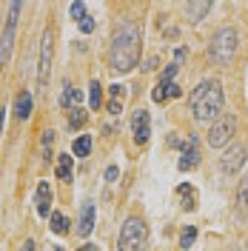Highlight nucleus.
<instances>
[{
	"instance_id": "nucleus-1",
	"label": "nucleus",
	"mask_w": 248,
	"mask_h": 251,
	"mask_svg": "<svg viewBox=\"0 0 248 251\" xmlns=\"http://www.w3.org/2000/svg\"><path fill=\"white\" fill-rule=\"evenodd\" d=\"M140 60V26L134 20H120L109 49V66L114 75H128Z\"/></svg>"
},
{
	"instance_id": "nucleus-2",
	"label": "nucleus",
	"mask_w": 248,
	"mask_h": 251,
	"mask_svg": "<svg viewBox=\"0 0 248 251\" xmlns=\"http://www.w3.org/2000/svg\"><path fill=\"white\" fill-rule=\"evenodd\" d=\"M188 106H191V114L197 123H214L225 106V94H223L220 80H200L188 97Z\"/></svg>"
},
{
	"instance_id": "nucleus-3",
	"label": "nucleus",
	"mask_w": 248,
	"mask_h": 251,
	"mask_svg": "<svg viewBox=\"0 0 248 251\" xmlns=\"http://www.w3.org/2000/svg\"><path fill=\"white\" fill-rule=\"evenodd\" d=\"M149 249V228L146 220L131 214L125 217V223L120 226V237H117V251H146Z\"/></svg>"
},
{
	"instance_id": "nucleus-4",
	"label": "nucleus",
	"mask_w": 248,
	"mask_h": 251,
	"mask_svg": "<svg viewBox=\"0 0 248 251\" xmlns=\"http://www.w3.org/2000/svg\"><path fill=\"white\" fill-rule=\"evenodd\" d=\"M237 49H240V34H237V29L234 26H223L211 37L208 54H211V60L217 63V66H228L234 60V54H237Z\"/></svg>"
},
{
	"instance_id": "nucleus-5",
	"label": "nucleus",
	"mask_w": 248,
	"mask_h": 251,
	"mask_svg": "<svg viewBox=\"0 0 248 251\" xmlns=\"http://www.w3.org/2000/svg\"><path fill=\"white\" fill-rule=\"evenodd\" d=\"M23 12V3L15 0L9 3V15H6V26H3V37H0V66L12 60V46H15V31H17V17Z\"/></svg>"
},
{
	"instance_id": "nucleus-6",
	"label": "nucleus",
	"mask_w": 248,
	"mask_h": 251,
	"mask_svg": "<svg viewBox=\"0 0 248 251\" xmlns=\"http://www.w3.org/2000/svg\"><path fill=\"white\" fill-rule=\"evenodd\" d=\"M51 57H54V31L46 29L40 37V60H37V89L46 92L49 75H51Z\"/></svg>"
},
{
	"instance_id": "nucleus-7",
	"label": "nucleus",
	"mask_w": 248,
	"mask_h": 251,
	"mask_svg": "<svg viewBox=\"0 0 248 251\" xmlns=\"http://www.w3.org/2000/svg\"><path fill=\"white\" fill-rule=\"evenodd\" d=\"M234 131H237V117L234 114H220L217 120L211 123V128H208V146H214V149L228 146Z\"/></svg>"
},
{
	"instance_id": "nucleus-8",
	"label": "nucleus",
	"mask_w": 248,
	"mask_h": 251,
	"mask_svg": "<svg viewBox=\"0 0 248 251\" xmlns=\"http://www.w3.org/2000/svg\"><path fill=\"white\" fill-rule=\"evenodd\" d=\"M246 157H248L246 146H243V143H234V146H228V149H225V154L220 157V169H223L225 174L240 172V169L246 166Z\"/></svg>"
},
{
	"instance_id": "nucleus-9",
	"label": "nucleus",
	"mask_w": 248,
	"mask_h": 251,
	"mask_svg": "<svg viewBox=\"0 0 248 251\" xmlns=\"http://www.w3.org/2000/svg\"><path fill=\"white\" fill-rule=\"evenodd\" d=\"M131 134H134V143L137 146L149 143V137H151V117H149L146 109H137L131 114Z\"/></svg>"
},
{
	"instance_id": "nucleus-10",
	"label": "nucleus",
	"mask_w": 248,
	"mask_h": 251,
	"mask_svg": "<svg viewBox=\"0 0 248 251\" xmlns=\"http://www.w3.org/2000/svg\"><path fill=\"white\" fill-rule=\"evenodd\" d=\"M197 163H200V137L191 134L186 140V146H183V154H180L177 169L180 172H191V169H197Z\"/></svg>"
},
{
	"instance_id": "nucleus-11",
	"label": "nucleus",
	"mask_w": 248,
	"mask_h": 251,
	"mask_svg": "<svg viewBox=\"0 0 248 251\" xmlns=\"http://www.w3.org/2000/svg\"><path fill=\"white\" fill-rule=\"evenodd\" d=\"M177 69H180V66L171 63L169 69L160 75V83H157L154 92H151V100H154V103H166V100H169V86L174 83V77H177Z\"/></svg>"
},
{
	"instance_id": "nucleus-12",
	"label": "nucleus",
	"mask_w": 248,
	"mask_h": 251,
	"mask_svg": "<svg viewBox=\"0 0 248 251\" xmlns=\"http://www.w3.org/2000/svg\"><path fill=\"white\" fill-rule=\"evenodd\" d=\"M94 217H97V208H94L92 200H86V203L80 205V220H77V234L80 237H89V234H92Z\"/></svg>"
},
{
	"instance_id": "nucleus-13",
	"label": "nucleus",
	"mask_w": 248,
	"mask_h": 251,
	"mask_svg": "<svg viewBox=\"0 0 248 251\" xmlns=\"http://www.w3.org/2000/svg\"><path fill=\"white\" fill-rule=\"evenodd\" d=\"M34 203H37V214L40 217H51V188H49V183H40L37 186V194H34Z\"/></svg>"
},
{
	"instance_id": "nucleus-14",
	"label": "nucleus",
	"mask_w": 248,
	"mask_h": 251,
	"mask_svg": "<svg viewBox=\"0 0 248 251\" xmlns=\"http://www.w3.org/2000/svg\"><path fill=\"white\" fill-rule=\"evenodd\" d=\"M31 103H34L31 100V92H26V89L15 97V117L17 120H29L31 117Z\"/></svg>"
},
{
	"instance_id": "nucleus-15",
	"label": "nucleus",
	"mask_w": 248,
	"mask_h": 251,
	"mask_svg": "<svg viewBox=\"0 0 248 251\" xmlns=\"http://www.w3.org/2000/svg\"><path fill=\"white\" fill-rule=\"evenodd\" d=\"M211 12V3L208 0H200V3H186V17L188 23H200L202 17Z\"/></svg>"
},
{
	"instance_id": "nucleus-16",
	"label": "nucleus",
	"mask_w": 248,
	"mask_h": 251,
	"mask_svg": "<svg viewBox=\"0 0 248 251\" xmlns=\"http://www.w3.org/2000/svg\"><path fill=\"white\" fill-rule=\"evenodd\" d=\"M54 174H57V180H72V174H74V157H69V151L66 154L57 157V169H54Z\"/></svg>"
},
{
	"instance_id": "nucleus-17",
	"label": "nucleus",
	"mask_w": 248,
	"mask_h": 251,
	"mask_svg": "<svg viewBox=\"0 0 248 251\" xmlns=\"http://www.w3.org/2000/svg\"><path fill=\"white\" fill-rule=\"evenodd\" d=\"M177 194H180L186 211H194V208H197V191H194L191 183H180V186H177Z\"/></svg>"
},
{
	"instance_id": "nucleus-18",
	"label": "nucleus",
	"mask_w": 248,
	"mask_h": 251,
	"mask_svg": "<svg viewBox=\"0 0 248 251\" xmlns=\"http://www.w3.org/2000/svg\"><path fill=\"white\" fill-rule=\"evenodd\" d=\"M237 211L240 217H248V177H243L237 186Z\"/></svg>"
},
{
	"instance_id": "nucleus-19",
	"label": "nucleus",
	"mask_w": 248,
	"mask_h": 251,
	"mask_svg": "<svg viewBox=\"0 0 248 251\" xmlns=\"http://www.w3.org/2000/svg\"><path fill=\"white\" fill-rule=\"evenodd\" d=\"M80 100H83V94L74 92V89L66 83V86H63V94H60V106H63L66 111H72V109H74V106L80 103Z\"/></svg>"
},
{
	"instance_id": "nucleus-20",
	"label": "nucleus",
	"mask_w": 248,
	"mask_h": 251,
	"mask_svg": "<svg viewBox=\"0 0 248 251\" xmlns=\"http://www.w3.org/2000/svg\"><path fill=\"white\" fill-rule=\"evenodd\" d=\"M92 154V134H80L72 143V157H89Z\"/></svg>"
},
{
	"instance_id": "nucleus-21",
	"label": "nucleus",
	"mask_w": 248,
	"mask_h": 251,
	"mask_svg": "<svg viewBox=\"0 0 248 251\" xmlns=\"http://www.w3.org/2000/svg\"><path fill=\"white\" fill-rule=\"evenodd\" d=\"M89 120V111L80 109V106H74V109L69 111V128H80V126Z\"/></svg>"
},
{
	"instance_id": "nucleus-22",
	"label": "nucleus",
	"mask_w": 248,
	"mask_h": 251,
	"mask_svg": "<svg viewBox=\"0 0 248 251\" xmlns=\"http://www.w3.org/2000/svg\"><path fill=\"white\" fill-rule=\"evenodd\" d=\"M51 231L54 234H66L69 231V220H66V214H60V211H51Z\"/></svg>"
},
{
	"instance_id": "nucleus-23",
	"label": "nucleus",
	"mask_w": 248,
	"mask_h": 251,
	"mask_svg": "<svg viewBox=\"0 0 248 251\" xmlns=\"http://www.w3.org/2000/svg\"><path fill=\"white\" fill-rule=\"evenodd\" d=\"M89 103H92V111L100 109V103H103V92H100L97 80H92V86H89Z\"/></svg>"
},
{
	"instance_id": "nucleus-24",
	"label": "nucleus",
	"mask_w": 248,
	"mask_h": 251,
	"mask_svg": "<svg viewBox=\"0 0 248 251\" xmlns=\"http://www.w3.org/2000/svg\"><path fill=\"white\" fill-rule=\"evenodd\" d=\"M194 240H197V228H194V226H186L183 234H180V249H191Z\"/></svg>"
},
{
	"instance_id": "nucleus-25",
	"label": "nucleus",
	"mask_w": 248,
	"mask_h": 251,
	"mask_svg": "<svg viewBox=\"0 0 248 251\" xmlns=\"http://www.w3.org/2000/svg\"><path fill=\"white\" fill-rule=\"evenodd\" d=\"M69 15H72V20H77L80 23V20L86 17V3H80V0L77 3H72V6H69Z\"/></svg>"
},
{
	"instance_id": "nucleus-26",
	"label": "nucleus",
	"mask_w": 248,
	"mask_h": 251,
	"mask_svg": "<svg viewBox=\"0 0 248 251\" xmlns=\"http://www.w3.org/2000/svg\"><path fill=\"white\" fill-rule=\"evenodd\" d=\"M40 143H43V151H46V160H49V154H51V143H54V131H43V137H40Z\"/></svg>"
},
{
	"instance_id": "nucleus-27",
	"label": "nucleus",
	"mask_w": 248,
	"mask_h": 251,
	"mask_svg": "<svg viewBox=\"0 0 248 251\" xmlns=\"http://www.w3.org/2000/svg\"><path fill=\"white\" fill-rule=\"evenodd\" d=\"M109 94H111V100L114 103H123V94H125V86H120V83H114L109 89Z\"/></svg>"
},
{
	"instance_id": "nucleus-28",
	"label": "nucleus",
	"mask_w": 248,
	"mask_h": 251,
	"mask_svg": "<svg viewBox=\"0 0 248 251\" xmlns=\"http://www.w3.org/2000/svg\"><path fill=\"white\" fill-rule=\"evenodd\" d=\"M77 26H80V31H86V34H89V31H94V17H92V15H86V17H83V20L77 23Z\"/></svg>"
},
{
	"instance_id": "nucleus-29",
	"label": "nucleus",
	"mask_w": 248,
	"mask_h": 251,
	"mask_svg": "<svg viewBox=\"0 0 248 251\" xmlns=\"http://www.w3.org/2000/svg\"><path fill=\"white\" fill-rule=\"evenodd\" d=\"M117 177H120V172H117V166H109V169H106V183H114Z\"/></svg>"
},
{
	"instance_id": "nucleus-30",
	"label": "nucleus",
	"mask_w": 248,
	"mask_h": 251,
	"mask_svg": "<svg viewBox=\"0 0 248 251\" xmlns=\"http://www.w3.org/2000/svg\"><path fill=\"white\" fill-rule=\"evenodd\" d=\"M120 111H123V103H114V100H109V114H114V117H117Z\"/></svg>"
},
{
	"instance_id": "nucleus-31",
	"label": "nucleus",
	"mask_w": 248,
	"mask_h": 251,
	"mask_svg": "<svg viewBox=\"0 0 248 251\" xmlns=\"http://www.w3.org/2000/svg\"><path fill=\"white\" fill-rule=\"evenodd\" d=\"M77 251H100V249H97V246H94V243H83V246H80Z\"/></svg>"
},
{
	"instance_id": "nucleus-32",
	"label": "nucleus",
	"mask_w": 248,
	"mask_h": 251,
	"mask_svg": "<svg viewBox=\"0 0 248 251\" xmlns=\"http://www.w3.org/2000/svg\"><path fill=\"white\" fill-rule=\"evenodd\" d=\"M174 60H186V49H174Z\"/></svg>"
},
{
	"instance_id": "nucleus-33",
	"label": "nucleus",
	"mask_w": 248,
	"mask_h": 251,
	"mask_svg": "<svg viewBox=\"0 0 248 251\" xmlns=\"http://www.w3.org/2000/svg\"><path fill=\"white\" fill-rule=\"evenodd\" d=\"M20 251H34V240H26V243L20 246Z\"/></svg>"
},
{
	"instance_id": "nucleus-34",
	"label": "nucleus",
	"mask_w": 248,
	"mask_h": 251,
	"mask_svg": "<svg viewBox=\"0 0 248 251\" xmlns=\"http://www.w3.org/2000/svg\"><path fill=\"white\" fill-rule=\"evenodd\" d=\"M54 251H63V249H60V246H57V249H54Z\"/></svg>"
}]
</instances>
